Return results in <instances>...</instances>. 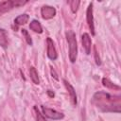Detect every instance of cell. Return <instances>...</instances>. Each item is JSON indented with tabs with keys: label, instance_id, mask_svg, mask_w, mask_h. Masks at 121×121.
<instances>
[{
	"label": "cell",
	"instance_id": "8",
	"mask_svg": "<svg viewBox=\"0 0 121 121\" xmlns=\"http://www.w3.org/2000/svg\"><path fill=\"white\" fill-rule=\"evenodd\" d=\"M81 43L82 46L85 49V53L89 55L91 53V47H92V41L88 33H83L81 36Z\"/></svg>",
	"mask_w": 121,
	"mask_h": 121
},
{
	"label": "cell",
	"instance_id": "2",
	"mask_svg": "<svg viewBox=\"0 0 121 121\" xmlns=\"http://www.w3.org/2000/svg\"><path fill=\"white\" fill-rule=\"evenodd\" d=\"M66 39L69 44V60L72 63H74L77 60L78 57V43L76 39V34L72 30H68L65 33Z\"/></svg>",
	"mask_w": 121,
	"mask_h": 121
},
{
	"label": "cell",
	"instance_id": "5",
	"mask_svg": "<svg viewBox=\"0 0 121 121\" xmlns=\"http://www.w3.org/2000/svg\"><path fill=\"white\" fill-rule=\"evenodd\" d=\"M41 14H42V17L45 20L51 19L56 15V9L54 7L48 6V5L43 6L41 9Z\"/></svg>",
	"mask_w": 121,
	"mask_h": 121
},
{
	"label": "cell",
	"instance_id": "1",
	"mask_svg": "<svg viewBox=\"0 0 121 121\" xmlns=\"http://www.w3.org/2000/svg\"><path fill=\"white\" fill-rule=\"evenodd\" d=\"M93 103L100 111L105 112H120V95H112L109 93L99 91L93 95Z\"/></svg>",
	"mask_w": 121,
	"mask_h": 121
},
{
	"label": "cell",
	"instance_id": "16",
	"mask_svg": "<svg viewBox=\"0 0 121 121\" xmlns=\"http://www.w3.org/2000/svg\"><path fill=\"white\" fill-rule=\"evenodd\" d=\"M34 111H35V114H36V121H46L45 118L43 117V114L42 112H40L37 106L34 107Z\"/></svg>",
	"mask_w": 121,
	"mask_h": 121
},
{
	"label": "cell",
	"instance_id": "18",
	"mask_svg": "<svg viewBox=\"0 0 121 121\" xmlns=\"http://www.w3.org/2000/svg\"><path fill=\"white\" fill-rule=\"evenodd\" d=\"M95 62L97 65H100L101 64V60H100V58L98 56V53L96 51V47H95Z\"/></svg>",
	"mask_w": 121,
	"mask_h": 121
},
{
	"label": "cell",
	"instance_id": "14",
	"mask_svg": "<svg viewBox=\"0 0 121 121\" xmlns=\"http://www.w3.org/2000/svg\"><path fill=\"white\" fill-rule=\"evenodd\" d=\"M102 83H103V85H104L105 87H108V88H111V89H118V90L120 89L119 86L113 84L112 81H110L108 78H105L102 79Z\"/></svg>",
	"mask_w": 121,
	"mask_h": 121
},
{
	"label": "cell",
	"instance_id": "10",
	"mask_svg": "<svg viewBox=\"0 0 121 121\" xmlns=\"http://www.w3.org/2000/svg\"><path fill=\"white\" fill-rule=\"evenodd\" d=\"M9 44V41H8V35L5 29L0 28V46H2L3 48H7Z\"/></svg>",
	"mask_w": 121,
	"mask_h": 121
},
{
	"label": "cell",
	"instance_id": "6",
	"mask_svg": "<svg viewBox=\"0 0 121 121\" xmlns=\"http://www.w3.org/2000/svg\"><path fill=\"white\" fill-rule=\"evenodd\" d=\"M86 19L87 23L89 26V28L92 32L93 35H95V25H94V15H93V4L91 3L88 8H87V12H86Z\"/></svg>",
	"mask_w": 121,
	"mask_h": 121
},
{
	"label": "cell",
	"instance_id": "13",
	"mask_svg": "<svg viewBox=\"0 0 121 121\" xmlns=\"http://www.w3.org/2000/svg\"><path fill=\"white\" fill-rule=\"evenodd\" d=\"M29 75H30V78L33 81V83H35V84H39L40 83L39 75H38V72L35 69V67H30V69H29Z\"/></svg>",
	"mask_w": 121,
	"mask_h": 121
},
{
	"label": "cell",
	"instance_id": "12",
	"mask_svg": "<svg viewBox=\"0 0 121 121\" xmlns=\"http://www.w3.org/2000/svg\"><path fill=\"white\" fill-rule=\"evenodd\" d=\"M28 20H29V16H28L27 14L24 13V14H21V15L17 16V17L15 18V20H14V23H15L17 26H22V25L26 24V23L28 22Z\"/></svg>",
	"mask_w": 121,
	"mask_h": 121
},
{
	"label": "cell",
	"instance_id": "9",
	"mask_svg": "<svg viewBox=\"0 0 121 121\" xmlns=\"http://www.w3.org/2000/svg\"><path fill=\"white\" fill-rule=\"evenodd\" d=\"M63 83H64V86H65L66 90L68 91V93H69V95H70V97H71V100H72L73 104H74V105H77L78 99H77V94H76V91H75L74 87H73L67 80H65V79L63 80Z\"/></svg>",
	"mask_w": 121,
	"mask_h": 121
},
{
	"label": "cell",
	"instance_id": "4",
	"mask_svg": "<svg viewBox=\"0 0 121 121\" xmlns=\"http://www.w3.org/2000/svg\"><path fill=\"white\" fill-rule=\"evenodd\" d=\"M42 111H43V114L44 116H46L50 119H53V120H60V119H62L64 117L63 113L57 112L56 110L44 107V106H42Z\"/></svg>",
	"mask_w": 121,
	"mask_h": 121
},
{
	"label": "cell",
	"instance_id": "15",
	"mask_svg": "<svg viewBox=\"0 0 121 121\" xmlns=\"http://www.w3.org/2000/svg\"><path fill=\"white\" fill-rule=\"evenodd\" d=\"M68 3H69V5H70L71 10H72L74 13H76L77 10H78V6H79L80 2L78 1V0H73V1H69Z\"/></svg>",
	"mask_w": 121,
	"mask_h": 121
},
{
	"label": "cell",
	"instance_id": "7",
	"mask_svg": "<svg viewBox=\"0 0 121 121\" xmlns=\"http://www.w3.org/2000/svg\"><path fill=\"white\" fill-rule=\"evenodd\" d=\"M46 44H47V56H48V58L50 60H56L57 57H58V54H57L54 43L51 40V38L46 39Z\"/></svg>",
	"mask_w": 121,
	"mask_h": 121
},
{
	"label": "cell",
	"instance_id": "11",
	"mask_svg": "<svg viewBox=\"0 0 121 121\" xmlns=\"http://www.w3.org/2000/svg\"><path fill=\"white\" fill-rule=\"evenodd\" d=\"M29 28L31 30H33L34 32L36 33H42L43 32V27H42V25L39 21L37 20H32L29 24Z\"/></svg>",
	"mask_w": 121,
	"mask_h": 121
},
{
	"label": "cell",
	"instance_id": "17",
	"mask_svg": "<svg viewBox=\"0 0 121 121\" xmlns=\"http://www.w3.org/2000/svg\"><path fill=\"white\" fill-rule=\"evenodd\" d=\"M22 33H23V35L26 37V43H28V44H30V45H32V40H31V38H30V36H29V34H28V32L26 30V29H22Z\"/></svg>",
	"mask_w": 121,
	"mask_h": 121
},
{
	"label": "cell",
	"instance_id": "3",
	"mask_svg": "<svg viewBox=\"0 0 121 121\" xmlns=\"http://www.w3.org/2000/svg\"><path fill=\"white\" fill-rule=\"evenodd\" d=\"M25 4H26V1H21V0H8V1L0 2V15L9 11L13 8H18Z\"/></svg>",
	"mask_w": 121,
	"mask_h": 121
}]
</instances>
